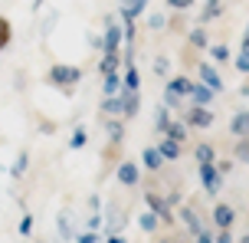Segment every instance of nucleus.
<instances>
[{"label": "nucleus", "instance_id": "nucleus-1", "mask_svg": "<svg viewBox=\"0 0 249 243\" xmlns=\"http://www.w3.org/2000/svg\"><path fill=\"white\" fill-rule=\"evenodd\" d=\"M79 79H82V69L72 63H53L50 73H46V82L59 92H72L79 86Z\"/></svg>", "mask_w": 249, "mask_h": 243}, {"label": "nucleus", "instance_id": "nucleus-2", "mask_svg": "<svg viewBox=\"0 0 249 243\" xmlns=\"http://www.w3.org/2000/svg\"><path fill=\"white\" fill-rule=\"evenodd\" d=\"M144 204H148V210H154V214L161 217V224H174V207H171V201H167V197L148 191V194H144Z\"/></svg>", "mask_w": 249, "mask_h": 243}, {"label": "nucleus", "instance_id": "nucleus-3", "mask_svg": "<svg viewBox=\"0 0 249 243\" xmlns=\"http://www.w3.org/2000/svg\"><path fill=\"white\" fill-rule=\"evenodd\" d=\"M200 184H203V191L210 194H220V187H223V174L216 171V161L213 165H200Z\"/></svg>", "mask_w": 249, "mask_h": 243}, {"label": "nucleus", "instance_id": "nucleus-4", "mask_svg": "<svg viewBox=\"0 0 249 243\" xmlns=\"http://www.w3.org/2000/svg\"><path fill=\"white\" fill-rule=\"evenodd\" d=\"M122 43H124V26L108 23V30L102 33V53H122Z\"/></svg>", "mask_w": 249, "mask_h": 243}, {"label": "nucleus", "instance_id": "nucleus-5", "mask_svg": "<svg viewBox=\"0 0 249 243\" xmlns=\"http://www.w3.org/2000/svg\"><path fill=\"white\" fill-rule=\"evenodd\" d=\"M184 122L190 128H210L213 125V112H210V105H194L190 112L184 115Z\"/></svg>", "mask_w": 249, "mask_h": 243}, {"label": "nucleus", "instance_id": "nucleus-6", "mask_svg": "<svg viewBox=\"0 0 249 243\" xmlns=\"http://www.w3.org/2000/svg\"><path fill=\"white\" fill-rule=\"evenodd\" d=\"M115 178L122 181L124 187H135L138 181H141V165H135V161H122L118 171H115Z\"/></svg>", "mask_w": 249, "mask_h": 243}, {"label": "nucleus", "instance_id": "nucleus-7", "mask_svg": "<svg viewBox=\"0 0 249 243\" xmlns=\"http://www.w3.org/2000/svg\"><path fill=\"white\" fill-rule=\"evenodd\" d=\"M197 69H200V82H203V86H210L213 92L223 89V76L216 73V66H213V63H197Z\"/></svg>", "mask_w": 249, "mask_h": 243}, {"label": "nucleus", "instance_id": "nucleus-8", "mask_svg": "<svg viewBox=\"0 0 249 243\" xmlns=\"http://www.w3.org/2000/svg\"><path fill=\"white\" fill-rule=\"evenodd\" d=\"M138 112H141V92L122 89V115H124V118H135Z\"/></svg>", "mask_w": 249, "mask_h": 243}, {"label": "nucleus", "instance_id": "nucleus-9", "mask_svg": "<svg viewBox=\"0 0 249 243\" xmlns=\"http://www.w3.org/2000/svg\"><path fill=\"white\" fill-rule=\"evenodd\" d=\"M233 220H236V210H233L230 204H216V207H213V224H216L220 230H230Z\"/></svg>", "mask_w": 249, "mask_h": 243}, {"label": "nucleus", "instance_id": "nucleus-10", "mask_svg": "<svg viewBox=\"0 0 249 243\" xmlns=\"http://www.w3.org/2000/svg\"><path fill=\"white\" fill-rule=\"evenodd\" d=\"M230 135L233 138H249V109H243L230 118Z\"/></svg>", "mask_w": 249, "mask_h": 243}, {"label": "nucleus", "instance_id": "nucleus-11", "mask_svg": "<svg viewBox=\"0 0 249 243\" xmlns=\"http://www.w3.org/2000/svg\"><path fill=\"white\" fill-rule=\"evenodd\" d=\"M141 168H148V171H161L164 168V158L158 151V145H148L144 151H141Z\"/></svg>", "mask_w": 249, "mask_h": 243}, {"label": "nucleus", "instance_id": "nucleus-12", "mask_svg": "<svg viewBox=\"0 0 249 243\" xmlns=\"http://www.w3.org/2000/svg\"><path fill=\"white\" fill-rule=\"evenodd\" d=\"M148 10V0H122V20H138L141 13Z\"/></svg>", "mask_w": 249, "mask_h": 243}, {"label": "nucleus", "instance_id": "nucleus-13", "mask_svg": "<svg viewBox=\"0 0 249 243\" xmlns=\"http://www.w3.org/2000/svg\"><path fill=\"white\" fill-rule=\"evenodd\" d=\"M187 122L184 118H171V125H167V131H164L161 138H171V141H177V145H180V141H187Z\"/></svg>", "mask_w": 249, "mask_h": 243}, {"label": "nucleus", "instance_id": "nucleus-14", "mask_svg": "<svg viewBox=\"0 0 249 243\" xmlns=\"http://www.w3.org/2000/svg\"><path fill=\"white\" fill-rule=\"evenodd\" d=\"M122 53H102L99 59V76H108V73H118V66H122Z\"/></svg>", "mask_w": 249, "mask_h": 243}, {"label": "nucleus", "instance_id": "nucleus-15", "mask_svg": "<svg viewBox=\"0 0 249 243\" xmlns=\"http://www.w3.org/2000/svg\"><path fill=\"white\" fill-rule=\"evenodd\" d=\"M167 89L177 92L180 99H190V92H194V79H187V76H174V79H167Z\"/></svg>", "mask_w": 249, "mask_h": 243}, {"label": "nucleus", "instance_id": "nucleus-16", "mask_svg": "<svg viewBox=\"0 0 249 243\" xmlns=\"http://www.w3.org/2000/svg\"><path fill=\"white\" fill-rule=\"evenodd\" d=\"M124 82L118 73H108V76H102V95H122Z\"/></svg>", "mask_w": 249, "mask_h": 243}, {"label": "nucleus", "instance_id": "nucleus-17", "mask_svg": "<svg viewBox=\"0 0 249 243\" xmlns=\"http://www.w3.org/2000/svg\"><path fill=\"white\" fill-rule=\"evenodd\" d=\"M213 95H216V92H213L210 86H203V82H194L190 102H194V105H210V102H213Z\"/></svg>", "mask_w": 249, "mask_h": 243}, {"label": "nucleus", "instance_id": "nucleus-18", "mask_svg": "<svg viewBox=\"0 0 249 243\" xmlns=\"http://www.w3.org/2000/svg\"><path fill=\"white\" fill-rule=\"evenodd\" d=\"M220 13H223V0H207L203 10H200V26H207L210 20H216Z\"/></svg>", "mask_w": 249, "mask_h": 243}, {"label": "nucleus", "instance_id": "nucleus-19", "mask_svg": "<svg viewBox=\"0 0 249 243\" xmlns=\"http://www.w3.org/2000/svg\"><path fill=\"white\" fill-rule=\"evenodd\" d=\"M122 82H124V89H128V92H138V89H141V73H138V66H135V63L124 66Z\"/></svg>", "mask_w": 249, "mask_h": 243}, {"label": "nucleus", "instance_id": "nucleus-20", "mask_svg": "<svg viewBox=\"0 0 249 243\" xmlns=\"http://www.w3.org/2000/svg\"><path fill=\"white\" fill-rule=\"evenodd\" d=\"M194 158H197V165H213L216 161V151H213L210 141H200L197 148H194Z\"/></svg>", "mask_w": 249, "mask_h": 243}, {"label": "nucleus", "instance_id": "nucleus-21", "mask_svg": "<svg viewBox=\"0 0 249 243\" xmlns=\"http://www.w3.org/2000/svg\"><path fill=\"white\" fill-rule=\"evenodd\" d=\"M158 151H161L164 161H177V158H180V145L171 141V138H161V141H158Z\"/></svg>", "mask_w": 249, "mask_h": 243}, {"label": "nucleus", "instance_id": "nucleus-22", "mask_svg": "<svg viewBox=\"0 0 249 243\" xmlns=\"http://www.w3.org/2000/svg\"><path fill=\"white\" fill-rule=\"evenodd\" d=\"M105 131H108V141H112V145H122L124 141V122L122 118H108Z\"/></svg>", "mask_w": 249, "mask_h": 243}, {"label": "nucleus", "instance_id": "nucleus-23", "mask_svg": "<svg viewBox=\"0 0 249 243\" xmlns=\"http://www.w3.org/2000/svg\"><path fill=\"white\" fill-rule=\"evenodd\" d=\"M180 220H184V227H187L190 233H203V224L197 220L194 207H180Z\"/></svg>", "mask_w": 249, "mask_h": 243}, {"label": "nucleus", "instance_id": "nucleus-24", "mask_svg": "<svg viewBox=\"0 0 249 243\" xmlns=\"http://www.w3.org/2000/svg\"><path fill=\"white\" fill-rule=\"evenodd\" d=\"M138 227H141V230H144V233H154V230H158V227H161V217H158L154 210H144V214L138 217Z\"/></svg>", "mask_w": 249, "mask_h": 243}, {"label": "nucleus", "instance_id": "nucleus-25", "mask_svg": "<svg viewBox=\"0 0 249 243\" xmlns=\"http://www.w3.org/2000/svg\"><path fill=\"white\" fill-rule=\"evenodd\" d=\"M167 125H171V109H167V105H158V112H154V131L164 135Z\"/></svg>", "mask_w": 249, "mask_h": 243}, {"label": "nucleus", "instance_id": "nucleus-26", "mask_svg": "<svg viewBox=\"0 0 249 243\" xmlns=\"http://www.w3.org/2000/svg\"><path fill=\"white\" fill-rule=\"evenodd\" d=\"M187 43L197 46V50H207V46H210V39H207V26H194L190 37H187Z\"/></svg>", "mask_w": 249, "mask_h": 243}, {"label": "nucleus", "instance_id": "nucleus-27", "mask_svg": "<svg viewBox=\"0 0 249 243\" xmlns=\"http://www.w3.org/2000/svg\"><path fill=\"white\" fill-rule=\"evenodd\" d=\"M102 115H122V95H105L102 99Z\"/></svg>", "mask_w": 249, "mask_h": 243}, {"label": "nucleus", "instance_id": "nucleus-28", "mask_svg": "<svg viewBox=\"0 0 249 243\" xmlns=\"http://www.w3.org/2000/svg\"><path fill=\"white\" fill-rule=\"evenodd\" d=\"M26 165H30V154L20 151L17 158H13V165H10V178H23V174H26Z\"/></svg>", "mask_w": 249, "mask_h": 243}, {"label": "nucleus", "instance_id": "nucleus-29", "mask_svg": "<svg viewBox=\"0 0 249 243\" xmlns=\"http://www.w3.org/2000/svg\"><path fill=\"white\" fill-rule=\"evenodd\" d=\"M207 50H210L213 63H230V46H226V43H213V46H207Z\"/></svg>", "mask_w": 249, "mask_h": 243}, {"label": "nucleus", "instance_id": "nucleus-30", "mask_svg": "<svg viewBox=\"0 0 249 243\" xmlns=\"http://www.w3.org/2000/svg\"><path fill=\"white\" fill-rule=\"evenodd\" d=\"M233 161L249 165V138H236V145H233Z\"/></svg>", "mask_w": 249, "mask_h": 243}, {"label": "nucleus", "instance_id": "nucleus-31", "mask_svg": "<svg viewBox=\"0 0 249 243\" xmlns=\"http://www.w3.org/2000/svg\"><path fill=\"white\" fill-rule=\"evenodd\" d=\"M10 39H13V26L7 17H0V50H7L10 46Z\"/></svg>", "mask_w": 249, "mask_h": 243}, {"label": "nucleus", "instance_id": "nucleus-32", "mask_svg": "<svg viewBox=\"0 0 249 243\" xmlns=\"http://www.w3.org/2000/svg\"><path fill=\"white\" fill-rule=\"evenodd\" d=\"M86 141H89V131H86V128H75L72 138H69V148H72V151H82V148H86Z\"/></svg>", "mask_w": 249, "mask_h": 243}, {"label": "nucleus", "instance_id": "nucleus-33", "mask_svg": "<svg viewBox=\"0 0 249 243\" xmlns=\"http://www.w3.org/2000/svg\"><path fill=\"white\" fill-rule=\"evenodd\" d=\"M56 230H59L62 240H72V227H69V217H66V214H59V217H56Z\"/></svg>", "mask_w": 249, "mask_h": 243}, {"label": "nucleus", "instance_id": "nucleus-34", "mask_svg": "<svg viewBox=\"0 0 249 243\" xmlns=\"http://www.w3.org/2000/svg\"><path fill=\"white\" fill-rule=\"evenodd\" d=\"M194 3H197V0H167V10L184 13V10H194Z\"/></svg>", "mask_w": 249, "mask_h": 243}, {"label": "nucleus", "instance_id": "nucleus-35", "mask_svg": "<svg viewBox=\"0 0 249 243\" xmlns=\"http://www.w3.org/2000/svg\"><path fill=\"white\" fill-rule=\"evenodd\" d=\"M154 73H158V76H167V73H171V59H167V56H158V59H154Z\"/></svg>", "mask_w": 249, "mask_h": 243}, {"label": "nucleus", "instance_id": "nucleus-36", "mask_svg": "<svg viewBox=\"0 0 249 243\" xmlns=\"http://www.w3.org/2000/svg\"><path fill=\"white\" fill-rule=\"evenodd\" d=\"M148 26H151V30H164V26H167V17H164V13H151Z\"/></svg>", "mask_w": 249, "mask_h": 243}, {"label": "nucleus", "instance_id": "nucleus-37", "mask_svg": "<svg viewBox=\"0 0 249 243\" xmlns=\"http://www.w3.org/2000/svg\"><path fill=\"white\" fill-rule=\"evenodd\" d=\"M86 230H95V233L102 230V210H92V217L86 220Z\"/></svg>", "mask_w": 249, "mask_h": 243}, {"label": "nucleus", "instance_id": "nucleus-38", "mask_svg": "<svg viewBox=\"0 0 249 243\" xmlns=\"http://www.w3.org/2000/svg\"><path fill=\"white\" fill-rule=\"evenodd\" d=\"M184 102V99H180V95H177V92H171V89H164V105H167V109H177V105Z\"/></svg>", "mask_w": 249, "mask_h": 243}, {"label": "nucleus", "instance_id": "nucleus-39", "mask_svg": "<svg viewBox=\"0 0 249 243\" xmlns=\"http://www.w3.org/2000/svg\"><path fill=\"white\" fill-rule=\"evenodd\" d=\"M30 233H33V217L23 214V217H20V237H30Z\"/></svg>", "mask_w": 249, "mask_h": 243}, {"label": "nucleus", "instance_id": "nucleus-40", "mask_svg": "<svg viewBox=\"0 0 249 243\" xmlns=\"http://www.w3.org/2000/svg\"><path fill=\"white\" fill-rule=\"evenodd\" d=\"M75 243H99V233L95 230H82V233H75Z\"/></svg>", "mask_w": 249, "mask_h": 243}, {"label": "nucleus", "instance_id": "nucleus-41", "mask_svg": "<svg viewBox=\"0 0 249 243\" xmlns=\"http://www.w3.org/2000/svg\"><path fill=\"white\" fill-rule=\"evenodd\" d=\"M236 69L243 73V76H249V53L239 50V56H236Z\"/></svg>", "mask_w": 249, "mask_h": 243}, {"label": "nucleus", "instance_id": "nucleus-42", "mask_svg": "<svg viewBox=\"0 0 249 243\" xmlns=\"http://www.w3.org/2000/svg\"><path fill=\"white\" fill-rule=\"evenodd\" d=\"M56 20H59V13L53 10L50 17H46V20H43V37H50V33H53V26H56Z\"/></svg>", "mask_w": 249, "mask_h": 243}, {"label": "nucleus", "instance_id": "nucleus-43", "mask_svg": "<svg viewBox=\"0 0 249 243\" xmlns=\"http://www.w3.org/2000/svg\"><path fill=\"white\" fill-rule=\"evenodd\" d=\"M213 243H233V233H230V230H220Z\"/></svg>", "mask_w": 249, "mask_h": 243}, {"label": "nucleus", "instance_id": "nucleus-44", "mask_svg": "<svg viewBox=\"0 0 249 243\" xmlns=\"http://www.w3.org/2000/svg\"><path fill=\"white\" fill-rule=\"evenodd\" d=\"M216 171H220V174H230V171H233V161H216Z\"/></svg>", "mask_w": 249, "mask_h": 243}, {"label": "nucleus", "instance_id": "nucleus-45", "mask_svg": "<svg viewBox=\"0 0 249 243\" xmlns=\"http://www.w3.org/2000/svg\"><path fill=\"white\" fill-rule=\"evenodd\" d=\"M39 131H43V135H53L56 125H53V122H39Z\"/></svg>", "mask_w": 249, "mask_h": 243}, {"label": "nucleus", "instance_id": "nucleus-46", "mask_svg": "<svg viewBox=\"0 0 249 243\" xmlns=\"http://www.w3.org/2000/svg\"><path fill=\"white\" fill-rule=\"evenodd\" d=\"M89 46H95V50H102V37H95V33H89Z\"/></svg>", "mask_w": 249, "mask_h": 243}, {"label": "nucleus", "instance_id": "nucleus-47", "mask_svg": "<svg viewBox=\"0 0 249 243\" xmlns=\"http://www.w3.org/2000/svg\"><path fill=\"white\" fill-rule=\"evenodd\" d=\"M105 243H128V240H124L122 233H108V240H105Z\"/></svg>", "mask_w": 249, "mask_h": 243}, {"label": "nucleus", "instance_id": "nucleus-48", "mask_svg": "<svg viewBox=\"0 0 249 243\" xmlns=\"http://www.w3.org/2000/svg\"><path fill=\"white\" fill-rule=\"evenodd\" d=\"M239 95H243V99H249V82H243V86H239Z\"/></svg>", "mask_w": 249, "mask_h": 243}, {"label": "nucleus", "instance_id": "nucleus-49", "mask_svg": "<svg viewBox=\"0 0 249 243\" xmlns=\"http://www.w3.org/2000/svg\"><path fill=\"white\" fill-rule=\"evenodd\" d=\"M43 3H46V0H33V10H39V7H43Z\"/></svg>", "mask_w": 249, "mask_h": 243}, {"label": "nucleus", "instance_id": "nucleus-50", "mask_svg": "<svg viewBox=\"0 0 249 243\" xmlns=\"http://www.w3.org/2000/svg\"><path fill=\"white\" fill-rule=\"evenodd\" d=\"M239 243H249V233H246V237H243V240H239Z\"/></svg>", "mask_w": 249, "mask_h": 243}, {"label": "nucleus", "instance_id": "nucleus-51", "mask_svg": "<svg viewBox=\"0 0 249 243\" xmlns=\"http://www.w3.org/2000/svg\"><path fill=\"white\" fill-rule=\"evenodd\" d=\"M161 243H171V240H161Z\"/></svg>", "mask_w": 249, "mask_h": 243}, {"label": "nucleus", "instance_id": "nucleus-52", "mask_svg": "<svg viewBox=\"0 0 249 243\" xmlns=\"http://www.w3.org/2000/svg\"><path fill=\"white\" fill-rule=\"evenodd\" d=\"M174 243H184V240H174Z\"/></svg>", "mask_w": 249, "mask_h": 243}]
</instances>
